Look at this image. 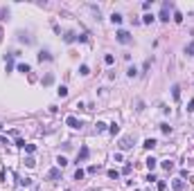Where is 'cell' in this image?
I'll return each mask as SVG.
<instances>
[{
    "label": "cell",
    "instance_id": "cell-23",
    "mask_svg": "<svg viewBox=\"0 0 194 191\" xmlns=\"http://www.w3.org/2000/svg\"><path fill=\"white\" fill-rule=\"evenodd\" d=\"M56 164H59V169H63V166L68 164V160H66L63 155H59V157H56Z\"/></svg>",
    "mask_w": 194,
    "mask_h": 191
},
{
    "label": "cell",
    "instance_id": "cell-3",
    "mask_svg": "<svg viewBox=\"0 0 194 191\" xmlns=\"http://www.w3.org/2000/svg\"><path fill=\"white\" fill-rule=\"evenodd\" d=\"M169 9H172V5H169V2H163V9H160V16H158L163 23H169Z\"/></svg>",
    "mask_w": 194,
    "mask_h": 191
},
{
    "label": "cell",
    "instance_id": "cell-12",
    "mask_svg": "<svg viewBox=\"0 0 194 191\" xmlns=\"http://www.w3.org/2000/svg\"><path fill=\"white\" fill-rule=\"evenodd\" d=\"M160 166H163L165 171H174V160H163V162H160Z\"/></svg>",
    "mask_w": 194,
    "mask_h": 191
},
{
    "label": "cell",
    "instance_id": "cell-1",
    "mask_svg": "<svg viewBox=\"0 0 194 191\" xmlns=\"http://www.w3.org/2000/svg\"><path fill=\"white\" fill-rule=\"evenodd\" d=\"M115 38H118V43H122V45H127V43H131V34H129L127 29H118V34H115Z\"/></svg>",
    "mask_w": 194,
    "mask_h": 191
},
{
    "label": "cell",
    "instance_id": "cell-2",
    "mask_svg": "<svg viewBox=\"0 0 194 191\" xmlns=\"http://www.w3.org/2000/svg\"><path fill=\"white\" fill-rule=\"evenodd\" d=\"M120 148H122V151H129V148H131V146H133V137L131 135H124L122 137V140H120Z\"/></svg>",
    "mask_w": 194,
    "mask_h": 191
},
{
    "label": "cell",
    "instance_id": "cell-37",
    "mask_svg": "<svg viewBox=\"0 0 194 191\" xmlns=\"http://www.w3.org/2000/svg\"><path fill=\"white\" fill-rule=\"evenodd\" d=\"M5 16H9V11H7V9H0V18L5 20Z\"/></svg>",
    "mask_w": 194,
    "mask_h": 191
},
{
    "label": "cell",
    "instance_id": "cell-36",
    "mask_svg": "<svg viewBox=\"0 0 194 191\" xmlns=\"http://www.w3.org/2000/svg\"><path fill=\"white\" fill-rule=\"evenodd\" d=\"M187 112H194V99H192V101L187 104Z\"/></svg>",
    "mask_w": 194,
    "mask_h": 191
},
{
    "label": "cell",
    "instance_id": "cell-6",
    "mask_svg": "<svg viewBox=\"0 0 194 191\" xmlns=\"http://www.w3.org/2000/svg\"><path fill=\"white\" fill-rule=\"evenodd\" d=\"M172 189H174V191H185V182H183V178H176V180H172Z\"/></svg>",
    "mask_w": 194,
    "mask_h": 191
},
{
    "label": "cell",
    "instance_id": "cell-7",
    "mask_svg": "<svg viewBox=\"0 0 194 191\" xmlns=\"http://www.w3.org/2000/svg\"><path fill=\"white\" fill-rule=\"evenodd\" d=\"M88 155H90V151H88V146H81V151H79V155H77V162H86Z\"/></svg>",
    "mask_w": 194,
    "mask_h": 191
},
{
    "label": "cell",
    "instance_id": "cell-25",
    "mask_svg": "<svg viewBox=\"0 0 194 191\" xmlns=\"http://www.w3.org/2000/svg\"><path fill=\"white\" fill-rule=\"evenodd\" d=\"M127 74L131 76V79H133V76H138V68H136V65H131V68L127 70Z\"/></svg>",
    "mask_w": 194,
    "mask_h": 191
},
{
    "label": "cell",
    "instance_id": "cell-32",
    "mask_svg": "<svg viewBox=\"0 0 194 191\" xmlns=\"http://www.w3.org/2000/svg\"><path fill=\"white\" fill-rule=\"evenodd\" d=\"M102 131H106V124L104 121H97V133H102Z\"/></svg>",
    "mask_w": 194,
    "mask_h": 191
},
{
    "label": "cell",
    "instance_id": "cell-4",
    "mask_svg": "<svg viewBox=\"0 0 194 191\" xmlns=\"http://www.w3.org/2000/svg\"><path fill=\"white\" fill-rule=\"evenodd\" d=\"M66 124L70 126V128H81V126H84L81 121L77 119V117H72V115H68V117H66Z\"/></svg>",
    "mask_w": 194,
    "mask_h": 191
},
{
    "label": "cell",
    "instance_id": "cell-13",
    "mask_svg": "<svg viewBox=\"0 0 194 191\" xmlns=\"http://www.w3.org/2000/svg\"><path fill=\"white\" fill-rule=\"evenodd\" d=\"M18 40H21V43H25V45H30V43H32V38L25 34V32H18Z\"/></svg>",
    "mask_w": 194,
    "mask_h": 191
},
{
    "label": "cell",
    "instance_id": "cell-21",
    "mask_svg": "<svg viewBox=\"0 0 194 191\" xmlns=\"http://www.w3.org/2000/svg\"><path fill=\"white\" fill-rule=\"evenodd\" d=\"M111 20H113V25H120V23H122V14H113Z\"/></svg>",
    "mask_w": 194,
    "mask_h": 191
},
{
    "label": "cell",
    "instance_id": "cell-33",
    "mask_svg": "<svg viewBox=\"0 0 194 191\" xmlns=\"http://www.w3.org/2000/svg\"><path fill=\"white\" fill-rule=\"evenodd\" d=\"M25 151H27V153H34L36 146H34V144H25Z\"/></svg>",
    "mask_w": 194,
    "mask_h": 191
},
{
    "label": "cell",
    "instance_id": "cell-16",
    "mask_svg": "<svg viewBox=\"0 0 194 191\" xmlns=\"http://www.w3.org/2000/svg\"><path fill=\"white\" fill-rule=\"evenodd\" d=\"M153 20H156V16H153V14H144V16H142V23H144V25H151Z\"/></svg>",
    "mask_w": 194,
    "mask_h": 191
},
{
    "label": "cell",
    "instance_id": "cell-19",
    "mask_svg": "<svg viewBox=\"0 0 194 191\" xmlns=\"http://www.w3.org/2000/svg\"><path fill=\"white\" fill-rule=\"evenodd\" d=\"M56 95L61 97V99H66V97H68V88H66V86H61L59 90H56Z\"/></svg>",
    "mask_w": 194,
    "mask_h": 191
},
{
    "label": "cell",
    "instance_id": "cell-26",
    "mask_svg": "<svg viewBox=\"0 0 194 191\" xmlns=\"http://www.w3.org/2000/svg\"><path fill=\"white\" fill-rule=\"evenodd\" d=\"M108 131H111V135H118V133H120V126H118V124H111V126H108Z\"/></svg>",
    "mask_w": 194,
    "mask_h": 191
},
{
    "label": "cell",
    "instance_id": "cell-10",
    "mask_svg": "<svg viewBox=\"0 0 194 191\" xmlns=\"http://www.w3.org/2000/svg\"><path fill=\"white\" fill-rule=\"evenodd\" d=\"M144 164H147L149 171H153V169L158 166V160H156V157H147V160H144Z\"/></svg>",
    "mask_w": 194,
    "mask_h": 191
},
{
    "label": "cell",
    "instance_id": "cell-30",
    "mask_svg": "<svg viewBox=\"0 0 194 191\" xmlns=\"http://www.w3.org/2000/svg\"><path fill=\"white\" fill-rule=\"evenodd\" d=\"M25 164L32 169V166H36V160H34V157H25Z\"/></svg>",
    "mask_w": 194,
    "mask_h": 191
},
{
    "label": "cell",
    "instance_id": "cell-14",
    "mask_svg": "<svg viewBox=\"0 0 194 191\" xmlns=\"http://www.w3.org/2000/svg\"><path fill=\"white\" fill-rule=\"evenodd\" d=\"M156 144H158V142H156V140H153V137H149V140H144V148H147V151H151V148H153V146H156Z\"/></svg>",
    "mask_w": 194,
    "mask_h": 191
},
{
    "label": "cell",
    "instance_id": "cell-39",
    "mask_svg": "<svg viewBox=\"0 0 194 191\" xmlns=\"http://www.w3.org/2000/svg\"><path fill=\"white\" fill-rule=\"evenodd\" d=\"M0 40H2V34H0Z\"/></svg>",
    "mask_w": 194,
    "mask_h": 191
},
{
    "label": "cell",
    "instance_id": "cell-34",
    "mask_svg": "<svg viewBox=\"0 0 194 191\" xmlns=\"http://www.w3.org/2000/svg\"><path fill=\"white\" fill-rule=\"evenodd\" d=\"M165 189H167V182L160 180V182H158V191H165Z\"/></svg>",
    "mask_w": 194,
    "mask_h": 191
},
{
    "label": "cell",
    "instance_id": "cell-28",
    "mask_svg": "<svg viewBox=\"0 0 194 191\" xmlns=\"http://www.w3.org/2000/svg\"><path fill=\"white\" fill-rule=\"evenodd\" d=\"M84 176H86V171H84V169H77V171H75V180H81Z\"/></svg>",
    "mask_w": 194,
    "mask_h": 191
},
{
    "label": "cell",
    "instance_id": "cell-11",
    "mask_svg": "<svg viewBox=\"0 0 194 191\" xmlns=\"http://www.w3.org/2000/svg\"><path fill=\"white\" fill-rule=\"evenodd\" d=\"M172 97H174V101L181 99V86H178V83H176V86H172Z\"/></svg>",
    "mask_w": 194,
    "mask_h": 191
},
{
    "label": "cell",
    "instance_id": "cell-9",
    "mask_svg": "<svg viewBox=\"0 0 194 191\" xmlns=\"http://www.w3.org/2000/svg\"><path fill=\"white\" fill-rule=\"evenodd\" d=\"M39 61H41V63H43V61H52L50 50H41V52H39Z\"/></svg>",
    "mask_w": 194,
    "mask_h": 191
},
{
    "label": "cell",
    "instance_id": "cell-20",
    "mask_svg": "<svg viewBox=\"0 0 194 191\" xmlns=\"http://www.w3.org/2000/svg\"><path fill=\"white\" fill-rule=\"evenodd\" d=\"M185 54H187V56H194V40H192V43H187V47H185Z\"/></svg>",
    "mask_w": 194,
    "mask_h": 191
},
{
    "label": "cell",
    "instance_id": "cell-15",
    "mask_svg": "<svg viewBox=\"0 0 194 191\" xmlns=\"http://www.w3.org/2000/svg\"><path fill=\"white\" fill-rule=\"evenodd\" d=\"M52 83H54V74L50 72V74L43 76V86H52Z\"/></svg>",
    "mask_w": 194,
    "mask_h": 191
},
{
    "label": "cell",
    "instance_id": "cell-18",
    "mask_svg": "<svg viewBox=\"0 0 194 191\" xmlns=\"http://www.w3.org/2000/svg\"><path fill=\"white\" fill-rule=\"evenodd\" d=\"M30 70H32V68L27 65V63H18V72H23V74H27Z\"/></svg>",
    "mask_w": 194,
    "mask_h": 191
},
{
    "label": "cell",
    "instance_id": "cell-29",
    "mask_svg": "<svg viewBox=\"0 0 194 191\" xmlns=\"http://www.w3.org/2000/svg\"><path fill=\"white\" fill-rule=\"evenodd\" d=\"M174 23H183V14L181 11H174Z\"/></svg>",
    "mask_w": 194,
    "mask_h": 191
},
{
    "label": "cell",
    "instance_id": "cell-8",
    "mask_svg": "<svg viewBox=\"0 0 194 191\" xmlns=\"http://www.w3.org/2000/svg\"><path fill=\"white\" fill-rule=\"evenodd\" d=\"M61 178V169H50L47 171V180H59Z\"/></svg>",
    "mask_w": 194,
    "mask_h": 191
},
{
    "label": "cell",
    "instance_id": "cell-31",
    "mask_svg": "<svg viewBox=\"0 0 194 191\" xmlns=\"http://www.w3.org/2000/svg\"><path fill=\"white\" fill-rule=\"evenodd\" d=\"M79 74H84V76H86V74H90V70H88V65H81V68H79Z\"/></svg>",
    "mask_w": 194,
    "mask_h": 191
},
{
    "label": "cell",
    "instance_id": "cell-22",
    "mask_svg": "<svg viewBox=\"0 0 194 191\" xmlns=\"http://www.w3.org/2000/svg\"><path fill=\"white\" fill-rule=\"evenodd\" d=\"M104 63H106V65H113V63H115V56H113V54H106V56H104Z\"/></svg>",
    "mask_w": 194,
    "mask_h": 191
},
{
    "label": "cell",
    "instance_id": "cell-27",
    "mask_svg": "<svg viewBox=\"0 0 194 191\" xmlns=\"http://www.w3.org/2000/svg\"><path fill=\"white\" fill-rule=\"evenodd\" d=\"M160 131H163L165 135H169V133H172V126L169 124H160Z\"/></svg>",
    "mask_w": 194,
    "mask_h": 191
},
{
    "label": "cell",
    "instance_id": "cell-38",
    "mask_svg": "<svg viewBox=\"0 0 194 191\" xmlns=\"http://www.w3.org/2000/svg\"><path fill=\"white\" fill-rule=\"evenodd\" d=\"M0 131H2V124H0Z\"/></svg>",
    "mask_w": 194,
    "mask_h": 191
},
{
    "label": "cell",
    "instance_id": "cell-5",
    "mask_svg": "<svg viewBox=\"0 0 194 191\" xmlns=\"http://www.w3.org/2000/svg\"><path fill=\"white\" fill-rule=\"evenodd\" d=\"M16 52H11V54H5V65H7V72H11V68H14V59H16Z\"/></svg>",
    "mask_w": 194,
    "mask_h": 191
},
{
    "label": "cell",
    "instance_id": "cell-40",
    "mask_svg": "<svg viewBox=\"0 0 194 191\" xmlns=\"http://www.w3.org/2000/svg\"><path fill=\"white\" fill-rule=\"evenodd\" d=\"M136 191H140V189H136Z\"/></svg>",
    "mask_w": 194,
    "mask_h": 191
},
{
    "label": "cell",
    "instance_id": "cell-35",
    "mask_svg": "<svg viewBox=\"0 0 194 191\" xmlns=\"http://www.w3.org/2000/svg\"><path fill=\"white\" fill-rule=\"evenodd\" d=\"M21 184H23V187H30V184H32V178H25V180H21Z\"/></svg>",
    "mask_w": 194,
    "mask_h": 191
},
{
    "label": "cell",
    "instance_id": "cell-24",
    "mask_svg": "<svg viewBox=\"0 0 194 191\" xmlns=\"http://www.w3.org/2000/svg\"><path fill=\"white\" fill-rule=\"evenodd\" d=\"M108 178H111V180H118V178H120V171H118V169H111V171H108Z\"/></svg>",
    "mask_w": 194,
    "mask_h": 191
},
{
    "label": "cell",
    "instance_id": "cell-17",
    "mask_svg": "<svg viewBox=\"0 0 194 191\" xmlns=\"http://www.w3.org/2000/svg\"><path fill=\"white\" fill-rule=\"evenodd\" d=\"M63 40H66V43H72V40H77V34H75V32H66Z\"/></svg>",
    "mask_w": 194,
    "mask_h": 191
}]
</instances>
